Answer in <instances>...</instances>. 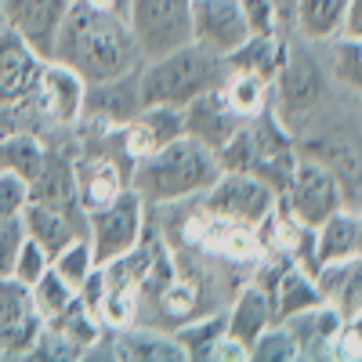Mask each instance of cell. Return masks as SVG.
Listing matches in <instances>:
<instances>
[{"label": "cell", "mask_w": 362, "mask_h": 362, "mask_svg": "<svg viewBox=\"0 0 362 362\" xmlns=\"http://www.w3.org/2000/svg\"><path fill=\"white\" fill-rule=\"evenodd\" d=\"M181 112H185V134L203 141L206 148H214V153L247 124V119L232 109V102L225 98L221 87H210L203 95H196Z\"/></svg>", "instance_id": "2e32d148"}, {"label": "cell", "mask_w": 362, "mask_h": 362, "mask_svg": "<svg viewBox=\"0 0 362 362\" xmlns=\"http://www.w3.org/2000/svg\"><path fill=\"white\" fill-rule=\"evenodd\" d=\"M322 305V293L315 286V276L305 268H297L290 264L283 276L276 279V286H272V308H276V322L279 319H290L297 312H305V308H315Z\"/></svg>", "instance_id": "cb8c5ba5"}, {"label": "cell", "mask_w": 362, "mask_h": 362, "mask_svg": "<svg viewBox=\"0 0 362 362\" xmlns=\"http://www.w3.org/2000/svg\"><path fill=\"white\" fill-rule=\"evenodd\" d=\"M0 4H4L8 25L15 33H22L44 58H51L58 25L69 11V0H0Z\"/></svg>", "instance_id": "e0dca14e"}, {"label": "cell", "mask_w": 362, "mask_h": 362, "mask_svg": "<svg viewBox=\"0 0 362 362\" xmlns=\"http://www.w3.org/2000/svg\"><path fill=\"white\" fill-rule=\"evenodd\" d=\"M141 109L145 102H141V87H138V69H131L124 76L87 83L80 119H90V124H102V127H124Z\"/></svg>", "instance_id": "4fadbf2b"}, {"label": "cell", "mask_w": 362, "mask_h": 362, "mask_svg": "<svg viewBox=\"0 0 362 362\" xmlns=\"http://www.w3.org/2000/svg\"><path fill=\"white\" fill-rule=\"evenodd\" d=\"M341 312L334 305H315V308H305V312H297L290 319H279L286 329H290V337L297 344V358H329V348H334V337H337V329H341Z\"/></svg>", "instance_id": "ac0fdd59"}, {"label": "cell", "mask_w": 362, "mask_h": 362, "mask_svg": "<svg viewBox=\"0 0 362 362\" xmlns=\"http://www.w3.org/2000/svg\"><path fill=\"white\" fill-rule=\"evenodd\" d=\"M247 358H250V348L243 341H235L232 334H225V337H218L214 348H210L206 362H247Z\"/></svg>", "instance_id": "e575fe53"}, {"label": "cell", "mask_w": 362, "mask_h": 362, "mask_svg": "<svg viewBox=\"0 0 362 362\" xmlns=\"http://www.w3.org/2000/svg\"><path fill=\"white\" fill-rule=\"evenodd\" d=\"M22 239H25V225H22V218L0 221V279H8V276H11Z\"/></svg>", "instance_id": "836d02e7"}, {"label": "cell", "mask_w": 362, "mask_h": 362, "mask_svg": "<svg viewBox=\"0 0 362 362\" xmlns=\"http://www.w3.org/2000/svg\"><path fill=\"white\" fill-rule=\"evenodd\" d=\"M51 268V254L37 243V239H22V247H18V257H15V268H11V279L25 283V286H33L44 272Z\"/></svg>", "instance_id": "4dcf8cb0"}, {"label": "cell", "mask_w": 362, "mask_h": 362, "mask_svg": "<svg viewBox=\"0 0 362 362\" xmlns=\"http://www.w3.org/2000/svg\"><path fill=\"white\" fill-rule=\"evenodd\" d=\"M25 203H29V181L18 177L15 170H0V221L22 218Z\"/></svg>", "instance_id": "d6a6232c"}, {"label": "cell", "mask_w": 362, "mask_h": 362, "mask_svg": "<svg viewBox=\"0 0 362 362\" xmlns=\"http://www.w3.org/2000/svg\"><path fill=\"white\" fill-rule=\"evenodd\" d=\"M47 145L37 131H15L8 138H0V170H15L18 177L33 181L37 170L44 167Z\"/></svg>", "instance_id": "484cf974"}, {"label": "cell", "mask_w": 362, "mask_h": 362, "mask_svg": "<svg viewBox=\"0 0 362 362\" xmlns=\"http://www.w3.org/2000/svg\"><path fill=\"white\" fill-rule=\"evenodd\" d=\"M83 358H119V362H189L185 348L174 341L170 329L148 326V322H131L119 329H105L98 344Z\"/></svg>", "instance_id": "9c48e42d"}, {"label": "cell", "mask_w": 362, "mask_h": 362, "mask_svg": "<svg viewBox=\"0 0 362 362\" xmlns=\"http://www.w3.org/2000/svg\"><path fill=\"white\" fill-rule=\"evenodd\" d=\"M29 293H33V305H37V312H40V319L47 322V319H54L58 312H66L69 305H73V297H76V290L58 276L54 268H47L44 276L29 286Z\"/></svg>", "instance_id": "f1b7e54d"}, {"label": "cell", "mask_w": 362, "mask_h": 362, "mask_svg": "<svg viewBox=\"0 0 362 362\" xmlns=\"http://www.w3.org/2000/svg\"><path fill=\"white\" fill-rule=\"evenodd\" d=\"M51 58L69 66L83 83L112 80L141 66V51L127 18L90 11L83 4H69L62 25H58Z\"/></svg>", "instance_id": "6da1fadb"}, {"label": "cell", "mask_w": 362, "mask_h": 362, "mask_svg": "<svg viewBox=\"0 0 362 362\" xmlns=\"http://www.w3.org/2000/svg\"><path fill=\"white\" fill-rule=\"evenodd\" d=\"M203 210L228 221H243V225H261L279 203V192L261 181L257 174L247 170H221L218 181L199 196Z\"/></svg>", "instance_id": "ba28073f"}, {"label": "cell", "mask_w": 362, "mask_h": 362, "mask_svg": "<svg viewBox=\"0 0 362 362\" xmlns=\"http://www.w3.org/2000/svg\"><path fill=\"white\" fill-rule=\"evenodd\" d=\"M218 174L221 163L214 148L181 134L131 167V189L145 199V206H167L203 196L218 181Z\"/></svg>", "instance_id": "7a4b0ae2"}, {"label": "cell", "mask_w": 362, "mask_h": 362, "mask_svg": "<svg viewBox=\"0 0 362 362\" xmlns=\"http://www.w3.org/2000/svg\"><path fill=\"white\" fill-rule=\"evenodd\" d=\"M40 312L33 293L18 279H0V358H25L40 334Z\"/></svg>", "instance_id": "8fae6325"}, {"label": "cell", "mask_w": 362, "mask_h": 362, "mask_svg": "<svg viewBox=\"0 0 362 362\" xmlns=\"http://www.w3.org/2000/svg\"><path fill=\"white\" fill-rule=\"evenodd\" d=\"M348 4L351 0H290V33L308 44L334 40L344 29Z\"/></svg>", "instance_id": "7402d4cb"}, {"label": "cell", "mask_w": 362, "mask_h": 362, "mask_svg": "<svg viewBox=\"0 0 362 362\" xmlns=\"http://www.w3.org/2000/svg\"><path fill=\"white\" fill-rule=\"evenodd\" d=\"M8 25V15H4V4H0V29H4Z\"/></svg>", "instance_id": "74e56055"}, {"label": "cell", "mask_w": 362, "mask_h": 362, "mask_svg": "<svg viewBox=\"0 0 362 362\" xmlns=\"http://www.w3.org/2000/svg\"><path fill=\"white\" fill-rule=\"evenodd\" d=\"M174 341L185 348V358L189 362H206L210 358V348L218 344V337L228 334V319H225V308L218 312H206V315H196L189 322H181L177 329H170Z\"/></svg>", "instance_id": "d4e9b609"}, {"label": "cell", "mask_w": 362, "mask_h": 362, "mask_svg": "<svg viewBox=\"0 0 362 362\" xmlns=\"http://www.w3.org/2000/svg\"><path fill=\"white\" fill-rule=\"evenodd\" d=\"M83 90H87V83L69 66L47 58L40 87H37V95H33V105L40 112V131H37L40 138L51 134V131L76 127V119L83 112Z\"/></svg>", "instance_id": "30bf717a"}, {"label": "cell", "mask_w": 362, "mask_h": 362, "mask_svg": "<svg viewBox=\"0 0 362 362\" xmlns=\"http://www.w3.org/2000/svg\"><path fill=\"white\" fill-rule=\"evenodd\" d=\"M250 358L254 362H297V344L290 337V329L283 322H272L268 329H261L250 344Z\"/></svg>", "instance_id": "f546056e"}, {"label": "cell", "mask_w": 362, "mask_h": 362, "mask_svg": "<svg viewBox=\"0 0 362 362\" xmlns=\"http://www.w3.org/2000/svg\"><path fill=\"white\" fill-rule=\"evenodd\" d=\"M279 203L290 210L297 221H305L308 228H315L322 218H329L337 206H344V192L337 185L334 170L326 163L297 153V163L290 170L286 189L279 192Z\"/></svg>", "instance_id": "52a82bcc"}, {"label": "cell", "mask_w": 362, "mask_h": 362, "mask_svg": "<svg viewBox=\"0 0 362 362\" xmlns=\"http://www.w3.org/2000/svg\"><path fill=\"white\" fill-rule=\"evenodd\" d=\"M51 268L62 276L73 290H80L83 283H87V276L98 268V261H95V250H90V243H87V235H76L73 243H66L62 250H58L54 257H51Z\"/></svg>", "instance_id": "83f0119b"}, {"label": "cell", "mask_w": 362, "mask_h": 362, "mask_svg": "<svg viewBox=\"0 0 362 362\" xmlns=\"http://www.w3.org/2000/svg\"><path fill=\"white\" fill-rule=\"evenodd\" d=\"M341 37H355V40H362V0H351V4H348V18H344Z\"/></svg>", "instance_id": "8d00e7d4"}, {"label": "cell", "mask_w": 362, "mask_h": 362, "mask_svg": "<svg viewBox=\"0 0 362 362\" xmlns=\"http://www.w3.org/2000/svg\"><path fill=\"white\" fill-rule=\"evenodd\" d=\"M337 90L334 76L326 69V58L319 51V44H308L300 37H286L283 47V62L272 76V112L279 116V124L297 134L308 119L326 105V98Z\"/></svg>", "instance_id": "277c9868"}, {"label": "cell", "mask_w": 362, "mask_h": 362, "mask_svg": "<svg viewBox=\"0 0 362 362\" xmlns=\"http://www.w3.org/2000/svg\"><path fill=\"white\" fill-rule=\"evenodd\" d=\"M145 225H148V206L131 185L112 203L87 210V243L95 250V261L109 264L116 257L131 254L138 247V239L145 235Z\"/></svg>", "instance_id": "5b68a950"}, {"label": "cell", "mask_w": 362, "mask_h": 362, "mask_svg": "<svg viewBox=\"0 0 362 362\" xmlns=\"http://www.w3.org/2000/svg\"><path fill=\"white\" fill-rule=\"evenodd\" d=\"M315 261L329 264V261H348L362 254V214L358 206H337L329 218H322L315 228Z\"/></svg>", "instance_id": "ffe728a7"}, {"label": "cell", "mask_w": 362, "mask_h": 362, "mask_svg": "<svg viewBox=\"0 0 362 362\" xmlns=\"http://www.w3.org/2000/svg\"><path fill=\"white\" fill-rule=\"evenodd\" d=\"M225 319H228V334L250 348L261 329H268L272 322H276V308H272L268 290H261L254 279H243L235 286V293L228 297Z\"/></svg>", "instance_id": "44dd1931"}, {"label": "cell", "mask_w": 362, "mask_h": 362, "mask_svg": "<svg viewBox=\"0 0 362 362\" xmlns=\"http://www.w3.org/2000/svg\"><path fill=\"white\" fill-rule=\"evenodd\" d=\"M228 58L210 51L196 40L181 44L167 54L145 58L138 66V87L145 105H177L185 109L196 95L210 87H221L228 76Z\"/></svg>", "instance_id": "3957f363"}, {"label": "cell", "mask_w": 362, "mask_h": 362, "mask_svg": "<svg viewBox=\"0 0 362 362\" xmlns=\"http://www.w3.org/2000/svg\"><path fill=\"white\" fill-rule=\"evenodd\" d=\"M315 286L326 305H334L341 315H362V254L348 261L319 264Z\"/></svg>", "instance_id": "603a6c76"}, {"label": "cell", "mask_w": 362, "mask_h": 362, "mask_svg": "<svg viewBox=\"0 0 362 362\" xmlns=\"http://www.w3.org/2000/svg\"><path fill=\"white\" fill-rule=\"evenodd\" d=\"M221 90H225V98L232 102V109L243 116V119L264 112L268 102H272V80H264L257 73H247V69H232L225 76Z\"/></svg>", "instance_id": "4316f807"}, {"label": "cell", "mask_w": 362, "mask_h": 362, "mask_svg": "<svg viewBox=\"0 0 362 362\" xmlns=\"http://www.w3.org/2000/svg\"><path fill=\"white\" fill-rule=\"evenodd\" d=\"M47 58L11 25L0 29V102H25L37 95Z\"/></svg>", "instance_id": "7c38bea8"}, {"label": "cell", "mask_w": 362, "mask_h": 362, "mask_svg": "<svg viewBox=\"0 0 362 362\" xmlns=\"http://www.w3.org/2000/svg\"><path fill=\"white\" fill-rule=\"evenodd\" d=\"M73 177H76L80 206L98 210L131 185V167H124L116 156H105V153H80L73 156Z\"/></svg>", "instance_id": "9a60e30c"}, {"label": "cell", "mask_w": 362, "mask_h": 362, "mask_svg": "<svg viewBox=\"0 0 362 362\" xmlns=\"http://www.w3.org/2000/svg\"><path fill=\"white\" fill-rule=\"evenodd\" d=\"M22 225H25V235L37 239V243L54 257L66 243H73L76 235H87V218L80 214H69L62 206H51V203H40V199H29L25 210H22Z\"/></svg>", "instance_id": "d6986e66"}, {"label": "cell", "mask_w": 362, "mask_h": 362, "mask_svg": "<svg viewBox=\"0 0 362 362\" xmlns=\"http://www.w3.org/2000/svg\"><path fill=\"white\" fill-rule=\"evenodd\" d=\"M127 25L145 58L192 40V0H127Z\"/></svg>", "instance_id": "8992f818"}, {"label": "cell", "mask_w": 362, "mask_h": 362, "mask_svg": "<svg viewBox=\"0 0 362 362\" xmlns=\"http://www.w3.org/2000/svg\"><path fill=\"white\" fill-rule=\"evenodd\" d=\"M250 37L243 0H192V40L228 54Z\"/></svg>", "instance_id": "5bb4252c"}, {"label": "cell", "mask_w": 362, "mask_h": 362, "mask_svg": "<svg viewBox=\"0 0 362 362\" xmlns=\"http://www.w3.org/2000/svg\"><path fill=\"white\" fill-rule=\"evenodd\" d=\"M329 362H362V315H344L329 348Z\"/></svg>", "instance_id": "1f68e13d"}, {"label": "cell", "mask_w": 362, "mask_h": 362, "mask_svg": "<svg viewBox=\"0 0 362 362\" xmlns=\"http://www.w3.org/2000/svg\"><path fill=\"white\" fill-rule=\"evenodd\" d=\"M69 4H83V8H90V11H105V15L127 18V0H69Z\"/></svg>", "instance_id": "d590c367"}]
</instances>
